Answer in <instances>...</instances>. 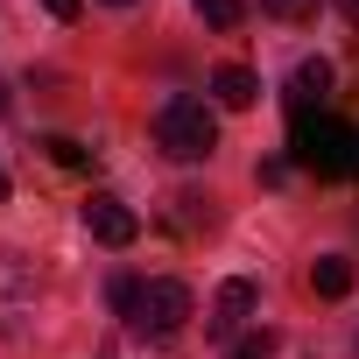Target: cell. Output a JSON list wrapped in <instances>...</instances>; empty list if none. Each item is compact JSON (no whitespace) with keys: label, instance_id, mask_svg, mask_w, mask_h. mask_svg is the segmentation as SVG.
Returning a JSON list of instances; mask_svg holds the SVG:
<instances>
[{"label":"cell","instance_id":"obj_1","mask_svg":"<svg viewBox=\"0 0 359 359\" xmlns=\"http://www.w3.org/2000/svg\"><path fill=\"white\" fill-rule=\"evenodd\" d=\"M155 148H162L169 162H205V155L219 148V120H212V106L191 99V92L162 99V113H155Z\"/></svg>","mask_w":359,"mask_h":359},{"label":"cell","instance_id":"obj_2","mask_svg":"<svg viewBox=\"0 0 359 359\" xmlns=\"http://www.w3.org/2000/svg\"><path fill=\"white\" fill-rule=\"evenodd\" d=\"M296 162L310 176H359V127L345 120H296Z\"/></svg>","mask_w":359,"mask_h":359},{"label":"cell","instance_id":"obj_3","mask_svg":"<svg viewBox=\"0 0 359 359\" xmlns=\"http://www.w3.org/2000/svg\"><path fill=\"white\" fill-rule=\"evenodd\" d=\"M36 303H43V275H36V261L29 254H0V338H15L29 317H36Z\"/></svg>","mask_w":359,"mask_h":359},{"label":"cell","instance_id":"obj_4","mask_svg":"<svg viewBox=\"0 0 359 359\" xmlns=\"http://www.w3.org/2000/svg\"><path fill=\"white\" fill-rule=\"evenodd\" d=\"M191 310H198V303H191V289H184V282H141V289H134L127 324L162 338V331H184V324H191Z\"/></svg>","mask_w":359,"mask_h":359},{"label":"cell","instance_id":"obj_5","mask_svg":"<svg viewBox=\"0 0 359 359\" xmlns=\"http://www.w3.org/2000/svg\"><path fill=\"white\" fill-rule=\"evenodd\" d=\"M85 233H92L99 247H134V240H141V219H134L120 198L92 191V198H85Z\"/></svg>","mask_w":359,"mask_h":359},{"label":"cell","instance_id":"obj_6","mask_svg":"<svg viewBox=\"0 0 359 359\" xmlns=\"http://www.w3.org/2000/svg\"><path fill=\"white\" fill-rule=\"evenodd\" d=\"M254 303H261V289H254L247 275H233V282L219 289V303H212V338H233V331L254 317Z\"/></svg>","mask_w":359,"mask_h":359},{"label":"cell","instance_id":"obj_7","mask_svg":"<svg viewBox=\"0 0 359 359\" xmlns=\"http://www.w3.org/2000/svg\"><path fill=\"white\" fill-rule=\"evenodd\" d=\"M324 92H331V64H324V57H303L296 78H289V106H296V120H303L310 106H324Z\"/></svg>","mask_w":359,"mask_h":359},{"label":"cell","instance_id":"obj_8","mask_svg":"<svg viewBox=\"0 0 359 359\" xmlns=\"http://www.w3.org/2000/svg\"><path fill=\"white\" fill-rule=\"evenodd\" d=\"M212 92H219V106H233V113H247V106L261 99V85H254V71H247V64H219Z\"/></svg>","mask_w":359,"mask_h":359},{"label":"cell","instance_id":"obj_9","mask_svg":"<svg viewBox=\"0 0 359 359\" xmlns=\"http://www.w3.org/2000/svg\"><path fill=\"white\" fill-rule=\"evenodd\" d=\"M310 289H317V296H345V289H352V261H345V254H324V261L310 268Z\"/></svg>","mask_w":359,"mask_h":359},{"label":"cell","instance_id":"obj_10","mask_svg":"<svg viewBox=\"0 0 359 359\" xmlns=\"http://www.w3.org/2000/svg\"><path fill=\"white\" fill-rule=\"evenodd\" d=\"M191 8H198V15L212 22V29H240V15H247L240 0H191Z\"/></svg>","mask_w":359,"mask_h":359},{"label":"cell","instance_id":"obj_11","mask_svg":"<svg viewBox=\"0 0 359 359\" xmlns=\"http://www.w3.org/2000/svg\"><path fill=\"white\" fill-rule=\"evenodd\" d=\"M226 359H275V331H247V338H240Z\"/></svg>","mask_w":359,"mask_h":359},{"label":"cell","instance_id":"obj_12","mask_svg":"<svg viewBox=\"0 0 359 359\" xmlns=\"http://www.w3.org/2000/svg\"><path fill=\"white\" fill-rule=\"evenodd\" d=\"M43 148H50V162H64V169H78V162H85V148H78L71 134H50Z\"/></svg>","mask_w":359,"mask_h":359},{"label":"cell","instance_id":"obj_13","mask_svg":"<svg viewBox=\"0 0 359 359\" xmlns=\"http://www.w3.org/2000/svg\"><path fill=\"white\" fill-rule=\"evenodd\" d=\"M134 289H141V282H127V275H120V282H113V310H120V317H127V310H134Z\"/></svg>","mask_w":359,"mask_h":359},{"label":"cell","instance_id":"obj_14","mask_svg":"<svg viewBox=\"0 0 359 359\" xmlns=\"http://www.w3.org/2000/svg\"><path fill=\"white\" fill-rule=\"evenodd\" d=\"M261 8H268V15H289V22H296V15L310 8V0H261Z\"/></svg>","mask_w":359,"mask_h":359},{"label":"cell","instance_id":"obj_15","mask_svg":"<svg viewBox=\"0 0 359 359\" xmlns=\"http://www.w3.org/2000/svg\"><path fill=\"white\" fill-rule=\"evenodd\" d=\"M43 8H50L57 22H78V8H85V0H43Z\"/></svg>","mask_w":359,"mask_h":359},{"label":"cell","instance_id":"obj_16","mask_svg":"<svg viewBox=\"0 0 359 359\" xmlns=\"http://www.w3.org/2000/svg\"><path fill=\"white\" fill-rule=\"evenodd\" d=\"M8 106H15V85H8V78H0V120H8Z\"/></svg>","mask_w":359,"mask_h":359},{"label":"cell","instance_id":"obj_17","mask_svg":"<svg viewBox=\"0 0 359 359\" xmlns=\"http://www.w3.org/2000/svg\"><path fill=\"white\" fill-rule=\"evenodd\" d=\"M338 15H345V22H352V29H359V0H338Z\"/></svg>","mask_w":359,"mask_h":359},{"label":"cell","instance_id":"obj_18","mask_svg":"<svg viewBox=\"0 0 359 359\" xmlns=\"http://www.w3.org/2000/svg\"><path fill=\"white\" fill-rule=\"evenodd\" d=\"M0 205H8V169H0Z\"/></svg>","mask_w":359,"mask_h":359},{"label":"cell","instance_id":"obj_19","mask_svg":"<svg viewBox=\"0 0 359 359\" xmlns=\"http://www.w3.org/2000/svg\"><path fill=\"white\" fill-rule=\"evenodd\" d=\"M113 8H127V0H113Z\"/></svg>","mask_w":359,"mask_h":359}]
</instances>
